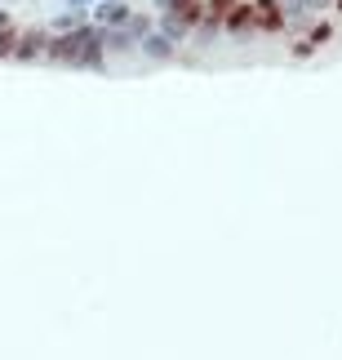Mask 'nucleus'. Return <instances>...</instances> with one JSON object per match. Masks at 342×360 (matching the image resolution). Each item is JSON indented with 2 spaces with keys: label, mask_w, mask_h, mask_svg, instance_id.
Listing matches in <instances>:
<instances>
[{
  "label": "nucleus",
  "mask_w": 342,
  "mask_h": 360,
  "mask_svg": "<svg viewBox=\"0 0 342 360\" xmlns=\"http://www.w3.org/2000/svg\"><path fill=\"white\" fill-rule=\"evenodd\" d=\"M223 32H227V36H236V40H244V36H254V32H258L254 0H240V5L227 13V18H223Z\"/></svg>",
  "instance_id": "1"
},
{
  "label": "nucleus",
  "mask_w": 342,
  "mask_h": 360,
  "mask_svg": "<svg viewBox=\"0 0 342 360\" xmlns=\"http://www.w3.org/2000/svg\"><path fill=\"white\" fill-rule=\"evenodd\" d=\"M138 49H143V58H156V63H169V58H178V40H169L160 27H152L143 40H138Z\"/></svg>",
  "instance_id": "2"
},
{
  "label": "nucleus",
  "mask_w": 342,
  "mask_h": 360,
  "mask_svg": "<svg viewBox=\"0 0 342 360\" xmlns=\"http://www.w3.org/2000/svg\"><path fill=\"white\" fill-rule=\"evenodd\" d=\"M280 5H284V18H289V27H307V18H320V13L334 5V0H280Z\"/></svg>",
  "instance_id": "3"
},
{
  "label": "nucleus",
  "mask_w": 342,
  "mask_h": 360,
  "mask_svg": "<svg viewBox=\"0 0 342 360\" xmlns=\"http://www.w3.org/2000/svg\"><path fill=\"white\" fill-rule=\"evenodd\" d=\"M254 13H258V32H284L289 27L280 0H254Z\"/></svg>",
  "instance_id": "4"
},
{
  "label": "nucleus",
  "mask_w": 342,
  "mask_h": 360,
  "mask_svg": "<svg viewBox=\"0 0 342 360\" xmlns=\"http://www.w3.org/2000/svg\"><path fill=\"white\" fill-rule=\"evenodd\" d=\"M160 13H173V18L183 22L187 32H196L200 18H204V0H173V5H169V9H160Z\"/></svg>",
  "instance_id": "5"
},
{
  "label": "nucleus",
  "mask_w": 342,
  "mask_h": 360,
  "mask_svg": "<svg viewBox=\"0 0 342 360\" xmlns=\"http://www.w3.org/2000/svg\"><path fill=\"white\" fill-rule=\"evenodd\" d=\"M45 45H49L45 32H22V36H18V45H13V53H18L22 63H32V58H40V53H45Z\"/></svg>",
  "instance_id": "6"
},
{
  "label": "nucleus",
  "mask_w": 342,
  "mask_h": 360,
  "mask_svg": "<svg viewBox=\"0 0 342 360\" xmlns=\"http://www.w3.org/2000/svg\"><path fill=\"white\" fill-rule=\"evenodd\" d=\"M129 5H125V0H103V5H98V22L103 27H125L129 22Z\"/></svg>",
  "instance_id": "7"
},
{
  "label": "nucleus",
  "mask_w": 342,
  "mask_h": 360,
  "mask_svg": "<svg viewBox=\"0 0 342 360\" xmlns=\"http://www.w3.org/2000/svg\"><path fill=\"white\" fill-rule=\"evenodd\" d=\"M338 32H334V22H307V45L311 49H320V45H329Z\"/></svg>",
  "instance_id": "8"
},
{
  "label": "nucleus",
  "mask_w": 342,
  "mask_h": 360,
  "mask_svg": "<svg viewBox=\"0 0 342 360\" xmlns=\"http://www.w3.org/2000/svg\"><path fill=\"white\" fill-rule=\"evenodd\" d=\"M236 5H240V0H204V18H218V22H223Z\"/></svg>",
  "instance_id": "9"
},
{
  "label": "nucleus",
  "mask_w": 342,
  "mask_h": 360,
  "mask_svg": "<svg viewBox=\"0 0 342 360\" xmlns=\"http://www.w3.org/2000/svg\"><path fill=\"white\" fill-rule=\"evenodd\" d=\"M13 45H18V32L5 22V27H0V58H5V53H13Z\"/></svg>",
  "instance_id": "10"
},
{
  "label": "nucleus",
  "mask_w": 342,
  "mask_h": 360,
  "mask_svg": "<svg viewBox=\"0 0 342 360\" xmlns=\"http://www.w3.org/2000/svg\"><path fill=\"white\" fill-rule=\"evenodd\" d=\"M311 53H316V49H311L307 40H298V45H294V58H311Z\"/></svg>",
  "instance_id": "11"
},
{
  "label": "nucleus",
  "mask_w": 342,
  "mask_h": 360,
  "mask_svg": "<svg viewBox=\"0 0 342 360\" xmlns=\"http://www.w3.org/2000/svg\"><path fill=\"white\" fill-rule=\"evenodd\" d=\"M334 9H338V13H342V0H334Z\"/></svg>",
  "instance_id": "12"
},
{
  "label": "nucleus",
  "mask_w": 342,
  "mask_h": 360,
  "mask_svg": "<svg viewBox=\"0 0 342 360\" xmlns=\"http://www.w3.org/2000/svg\"><path fill=\"white\" fill-rule=\"evenodd\" d=\"M72 5H89V0H72Z\"/></svg>",
  "instance_id": "13"
}]
</instances>
